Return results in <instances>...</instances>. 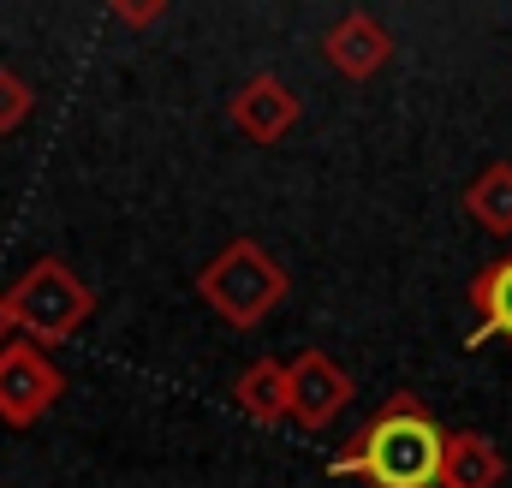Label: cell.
<instances>
[{
    "label": "cell",
    "mask_w": 512,
    "mask_h": 488,
    "mask_svg": "<svg viewBox=\"0 0 512 488\" xmlns=\"http://www.w3.org/2000/svg\"><path fill=\"white\" fill-rule=\"evenodd\" d=\"M66 399V369L54 364L36 340L12 334L0 346V423L6 429H30L42 423V411H54Z\"/></svg>",
    "instance_id": "277c9868"
},
{
    "label": "cell",
    "mask_w": 512,
    "mask_h": 488,
    "mask_svg": "<svg viewBox=\"0 0 512 488\" xmlns=\"http://www.w3.org/2000/svg\"><path fill=\"white\" fill-rule=\"evenodd\" d=\"M304 114V102L292 96V84H280L274 72H256L245 78L239 90H233V102H227V120L239 137H251V143H280L292 125Z\"/></svg>",
    "instance_id": "5b68a950"
},
{
    "label": "cell",
    "mask_w": 512,
    "mask_h": 488,
    "mask_svg": "<svg viewBox=\"0 0 512 488\" xmlns=\"http://www.w3.org/2000/svg\"><path fill=\"white\" fill-rule=\"evenodd\" d=\"M441 453H447V429L411 393H393L382 411L334 453V471L364 477L370 488H429L441 477Z\"/></svg>",
    "instance_id": "6da1fadb"
},
{
    "label": "cell",
    "mask_w": 512,
    "mask_h": 488,
    "mask_svg": "<svg viewBox=\"0 0 512 488\" xmlns=\"http://www.w3.org/2000/svg\"><path fill=\"white\" fill-rule=\"evenodd\" d=\"M0 334H6V328H0ZM0 346H6V340H0Z\"/></svg>",
    "instance_id": "9a60e30c"
},
{
    "label": "cell",
    "mask_w": 512,
    "mask_h": 488,
    "mask_svg": "<svg viewBox=\"0 0 512 488\" xmlns=\"http://www.w3.org/2000/svg\"><path fill=\"white\" fill-rule=\"evenodd\" d=\"M30 108H36V90H30L12 66H0V137L30 120Z\"/></svg>",
    "instance_id": "7c38bea8"
},
{
    "label": "cell",
    "mask_w": 512,
    "mask_h": 488,
    "mask_svg": "<svg viewBox=\"0 0 512 488\" xmlns=\"http://www.w3.org/2000/svg\"><path fill=\"white\" fill-rule=\"evenodd\" d=\"M429 488H447V483H441V477H435V483H429Z\"/></svg>",
    "instance_id": "5bb4252c"
},
{
    "label": "cell",
    "mask_w": 512,
    "mask_h": 488,
    "mask_svg": "<svg viewBox=\"0 0 512 488\" xmlns=\"http://www.w3.org/2000/svg\"><path fill=\"white\" fill-rule=\"evenodd\" d=\"M507 477V459L489 435L465 429V435H447V453H441V483L447 488H495Z\"/></svg>",
    "instance_id": "9c48e42d"
},
{
    "label": "cell",
    "mask_w": 512,
    "mask_h": 488,
    "mask_svg": "<svg viewBox=\"0 0 512 488\" xmlns=\"http://www.w3.org/2000/svg\"><path fill=\"white\" fill-rule=\"evenodd\" d=\"M161 12H167L161 0H149V6H126V0H120V6H114V18H120V24H137V30H143V24H155Z\"/></svg>",
    "instance_id": "4fadbf2b"
},
{
    "label": "cell",
    "mask_w": 512,
    "mask_h": 488,
    "mask_svg": "<svg viewBox=\"0 0 512 488\" xmlns=\"http://www.w3.org/2000/svg\"><path fill=\"white\" fill-rule=\"evenodd\" d=\"M233 405L262 423V429H274L280 417H292V369L280 364V358H256L239 381H233Z\"/></svg>",
    "instance_id": "ba28073f"
},
{
    "label": "cell",
    "mask_w": 512,
    "mask_h": 488,
    "mask_svg": "<svg viewBox=\"0 0 512 488\" xmlns=\"http://www.w3.org/2000/svg\"><path fill=\"white\" fill-rule=\"evenodd\" d=\"M465 209H471V221H483L489 233H512V167L507 161H495V167H483V173L471 179Z\"/></svg>",
    "instance_id": "8fae6325"
},
{
    "label": "cell",
    "mask_w": 512,
    "mask_h": 488,
    "mask_svg": "<svg viewBox=\"0 0 512 488\" xmlns=\"http://www.w3.org/2000/svg\"><path fill=\"white\" fill-rule=\"evenodd\" d=\"M393 54V36L387 24H376L370 12H346L328 36H322V60L340 72V78H376Z\"/></svg>",
    "instance_id": "52a82bcc"
},
{
    "label": "cell",
    "mask_w": 512,
    "mask_h": 488,
    "mask_svg": "<svg viewBox=\"0 0 512 488\" xmlns=\"http://www.w3.org/2000/svg\"><path fill=\"white\" fill-rule=\"evenodd\" d=\"M286 268L262 250L256 239H233L227 250H215L209 262H203V274H197V298L221 316V322H233V328H256L280 298H286Z\"/></svg>",
    "instance_id": "3957f363"
},
{
    "label": "cell",
    "mask_w": 512,
    "mask_h": 488,
    "mask_svg": "<svg viewBox=\"0 0 512 488\" xmlns=\"http://www.w3.org/2000/svg\"><path fill=\"white\" fill-rule=\"evenodd\" d=\"M90 316H96V292H90L60 256L30 262V268L0 292V328H12V334H24V340H36V346L72 340Z\"/></svg>",
    "instance_id": "7a4b0ae2"
},
{
    "label": "cell",
    "mask_w": 512,
    "mask_h": 488,
    "mask_svg": "<svg viewBox=\"0 0 512 488\" xmlns=\"http://www.w3.org/2000/svg\"><path fill=\"white\" fill-rule=\"evenodd\" d=\"M292 417L304 423V429H328L346 405H352V375L334 364L328 352H298L292 358Z\"/></svg>",
    "instance_id": "8992f818"
},
{
    "label": "cell",
    "mask_w": 512,
    "mask_h": 488,
    "mask_svg": "<svg viewBox=\"0 0 512 488\" xmlns=\"http://www.w3.org/2000/svg\"><path fill=\"white\" fill-rule=\"evenodd\" d=\"M471 310H477V334H471V346H483V340H512V256H501L495 268H483L477 280H471Z\"/></svg>",
    "instance_id": "30bf717a"
}]
</instances>
